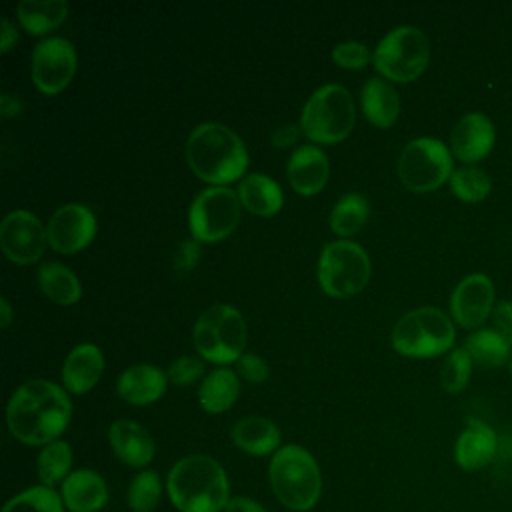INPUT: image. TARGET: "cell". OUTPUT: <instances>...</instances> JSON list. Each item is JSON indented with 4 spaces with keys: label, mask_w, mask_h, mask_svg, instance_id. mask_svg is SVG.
Returning a JSON list of instances; mask_svg holds the SVG:
<instances>
[{
    "label": "cell",
    "mask_w": 512,
    "mask_h": 512,
    "mask_svg": "<svg viewBox=\"0 0 512 512\" xmlns=\"http://www.w3.org/2000/svg\"><path fill=\"white\" fill-rule=\"evenodd\" d=\"M224 512H266V508L248 496H232L230 502L226 504Z\"/></svg>",
    "instance_id": "b9f144b4"
},
{
    "label": "cell",
    "mask_w": 512,
    "mask_h": 512,
    "mask_svg": "<svg viewBox=\"0 0 512 512\" xmlns=\"http://www.w3.org/2000/svg\"><path fill=\"white\" fill-rule=\"evenodd\" d=\"M362 112L368 122L378 128H390L400 114V98L390 82L384 78H368L360 92Z\"/></svg>",
    "instance_id": "cb8c5ba5"
},
{
    "label": "cell",
    "mask_w": 512,
    "mask_h": 512,
    "mask_svg": "<svg viewBox=\"0 0 512 512\" xmlns=\"http://www.w3.org/2000/svg\"><path fill=\"white\" fill-rule=\"evenodd\" d=\"M162 480L156 470H140L128 484L126 504L132 512H154L162 498Z\"/></svg>",
    "instance_id": "d6a6232c"
},
{
    "label": "cell",
    "mask_w": 512,
    "mask_h": 512,
    "mask_svg": "<svg viewBox=\"0 0 512 512\" xmlns=\"http://www.w3.org/2000/svg\"><path fill=\"white\" fill-rule=\"evenodd\" d=\"M186 160L190 170L204 182L226 186L238 180L248 168V152L240 136L220 124H198L186 140Z\"/></svg>",
    "instance_id": "3957f363"
},
{
    "label": "cell",
    "mask_w": 512,
    "mask_h": 512,
    "mask_svg": "<svg viewBox=\"0 0 512 512\" xmlns=\"http://www.w3.org/2000/svg\"><path fill=\"white\" fill-rule=\"evenodd\" d=\"M472 358L464 348H454L448 352V356L442 362L440 368V384L446 392L458 394L462 392L472 376Z\"/></svg>",
    "instance_id": "e575fe53"
},
{
    "label": "cell",
    "mask_w": 512,
    "mask_h": 512,
    "mask_svg": "<svg viewBox=\"0 0 512 512\" xmlns=\"http://www.w3.org/2000/svg\"><path fill=\"white\" fill-rule=\"evenodd\" d=\"M238 192L228 186L200 190L188 208V226L198 242H220L234 232L240 222Z\"/></svg>",
    "instance_id": "8fae6325"
},
{
    "label": "cell",
    "mask_w": 512,
    "mask_h": 512,
    "mask_svg": "<svg viewBox=\"0 0 512 512\" xmlns=\"http://www.w3.org/2000/svg\"><path fill=\"white\" fill-rule=\"evenodd\" d=\"M104 370V358L98 346L78 344L74 346L62 364V384L72 394H86L96 386Z\"/></svg>",
    "instance_id": "7402d4cb"
},
{
    "label": "cell",
    "mask_w": 512,
    "mask_h": 512,
    "mask_svg": "<svg viewBox=\"0 0 512 512\" xmlns=\"http://www.w3.org/2000/svg\"><path fill=\"white\" fill-rule=\"evenodd\" d=\"M72 448L66 440H54L42 446L36 458V472L44 486H62V482L72 474Z\"/></svg>",
    "instance_id": "f546056e"
},
{
    "label": "cell",
    "mask_w": 512,
    "mask_h": 512,
    "mask_svg": "<svg viewBox=\"0 0 512 512\" xmlns=\"http://www.w3.org/2000/svg\"><path fill=\"white\" fill-rule=\"evenodd\" d=\"M236 364H238V372L242 374V378L252 382V384L266 382L268 376H270L268 364L260 356L252 354V352H244Z\"/></svg>",
    "instance_id": "74e56055"
},
{
    "label": "cell",
    "mask_w": 512,
    "mask_h": 512,
    "mask_svg": "<svg viewBox=\"0 0 512 512\" xmlns=\"http://www.w3.org/2000/svg\"><path fill=\"white\" fill-rule=\"evenodd\" d=\"M46 244L44 224L28 210H12L0 224V248L14 264L26 266L40 260Z\"/></svg>",
    "instance_id": "4fadbf2b"
},
{
    "label": "cell",
    "mask_w": 512,
    "mask_h": 512,
    "mask_svg": "<svg viewBox=\"0 0 512 512\" xmlns=\"http://www.w3.org/2000/svg\"><path fill=\"white\" fill-rule=\"evenodd\" d=\"M238 198L242 206L256 216H272L282 208L284 196L280 186L266 174L254 172L240 180Z\"/></svg>",
    "instance_id": "d4e9b609"
},
{
    "label": "cell",
    "mask_w": 512,
    "mask_h": 512,
    "mask_svg": "<svg viewBox=\"0 0 512 512\" xmlns=\"http://www.w3.org/2000/svg\"><path fill=\"white\" fill-rule=\"evenodd\" d=\"M166 384H168V376L158 366L134 364L118 376L116 392L128 404L146 406L164 396Z\"/></svg>",
    "instance_id": "44dd1931"
},
{
    "label": "cell",
    "mask_w": 512,
    "mask_h": 512,
    "mask_svg": "<svg viewBox=\"0 0 512 512\" xmlns=\"http://www.w3.org/2000/svg\"><path fill=\"white\" fill-rule=\"evenodd\" d=\"M300 128L294 124H282L272 132V144L278 148H288L292 144H296L298 136H300Z\"/></svg>",
    "instance_id": "60d3db41"
},
{
    "label": "cell",
    "mask_w": 512,
    "mask_h": 512,
    "mask_svg": "<svg viewBox=\"0 0 512 512\" xmlns=\"http://www.w3.org/2000/svg\"><path fill=\"white\" fill-rule=\"evenodd\" d=\"M450 190L462 202H482L492 190L490 176L478 166H462L450 176Z\"/></svg>",
    "instance_id": "836d02e7"
},
{
    "label": "cell",
    "mask_w": 512,
    "mask_h": 512,
    "mask_svg": "<svg viewBox=\"0 0 512 512\" xmlns=\"http://www.w3.org/2000/svg\"><path fill=\"white\" fill-rule=\"evenodd\" d=\"M202 372H204L202 360H198L196 356H180L170 364L168 378L178 386H188L196 382L202 376Z\"/></svg>",
    "instance_id": "8d00e7d4"
},
{
    "label": "cell",
    "mask_w": 512,
    "mask_h": 512,
    "mask_svg": "<svg viewBox=\"0 0 512 512\" xmlns=\"http://www.w3.org/2000/svg\"><path fill=\"white\" fill-rule=\"evenodd\" d=\"M60 496L70 512H100L108 502V486L96 470L78 468L62 482Z\"/></svg>",
    "instance_id": "d6986e66"
},
{
    "label": "cell",
    "mask_w": 512,
    "mask_h": 512,
    "mask_svg": "<svg viewBox=\"0 0 512 512\" xmlns=\"http://www.w3.org/2000/svg\"><path fill=\"white\" fill-rule=\"evenodd\" d=\"M48 244L60 254L86 248L96 234V216L84 204H64L48 220Z\"/></svg>",
    "instance_id": "9a60e30c"
},
{
    "label": "cell",
    "mask_w": 512,
    "mask_h": 512,
    "mask_svg": "<svg viewBox=\"0 0 512 512\" xmlns=\"http://www.w3.org/2000/svg\"><path fill=\"white\" fill-rule=\"evenodd\" d=\"M498 454V436L482 420H468L454 444V460L466 472L486 468Z\"/></svg>",
    "instance_id": "e0dca14e"
},
{
    "label": "cell",
    "mask_w": 512,
    "mask_h": 512,
    "mask_svg": "<svg viewBox=\"0 0 512 512\" xmlns=\"http://www.w3.org/2000/svg\"><path fill=\"white\" fill-rule=\"evenodd\" d=\"M240 394V380L230 368L212 370L198 388V402L204 412L220 414L234 406Z\"/></svg>",
    "instance_id": "484cf974"
},
{
    "label": "cell",
    "mask_w": 512,
    "mask_h": 512,
    "mask_svg": "<svg viewBox=\"0 0 512 512\" xmlns=\"http://www.w3.org/2000/svg\"><path fill=\"white\" fill-rule=\"evenodd\" d=\"M230 438L234 446L250 456H268L278 452L280 430L278 426L264 416H244L232 430Z\"/></svg>",
    "instance_id": "603a6c76"
},
{
    "label": "cell",
    "mask_w": 512,
    "mask_h": 512,
    "mask_svg": "<svg viewBox=\"0 0 512 512\" xmlns=\"http://www.w3.org/2000/svg\"><path fill=\"white\" fill-rule=\"evenodd\" d=\"M64 510L66 506L62 502L60 492L44 484L30 486L14 494L2 506V512H64Z\"/></svg>",
    "instance_id": "1f68e13d"
},
{
    "label": "cell",
    "mask_w": 512,
    "mask_h": 512,
    "mask_svg": "<svg viewBox=\"0 0 512 512\" xmlns=\"http://www.w3.org/2000/svg\"><path fill=\"white\" fill-rule=\"evenodd\" d=\"M368 200L358 192L344 194L330 212V228L338 236L356 234L368 220Z\"/></svg>",
    "instance_id": "4dcf8cb0"
},
{
    "label": "cell",
    "mask_w": 512,
    "mask_h": 512,
    "mask_svg": "<svg viewBox=\"0 0 512 512\" xmlns=\"http://www.w3.org/2000/svg\"><path fill=\"white\" fill-rule=\"evenodd\" d=\"M494 310V284L482 274L474 272L462 278L450 296V316L466 330L480 328Z\"/></svg>",
    "instance_id": "5bb4252c"
},
{
    "label": "cell",
    "mask_w": 512,
    "mask_h": 512,
    "mask_svg": "<svg viewBox=\"0 0 512 512\" xmlns=\"http://www.w3.org/2000/svg\"><path fill=\"white\" fill-rule=\"evenodd\" d=\"M16 28H14V24L10 22V18H2V52L6 54L10 48H12V44L16 42Z\"/></svg>",
    "instance_id": "ee69618b"
},
{
    "label": "cell",
    "mask_w": 512,
    "mask_h": 512,
    "mask_svg": "<svg viewBox=\"0 0 512 512\" xmlns=\"http://www.w3.org/2000/svg\"><path fill=\"white\" fill-rule=\"evenodd\" d=\"M30 72L42 94L54 96L62 92L76 72V50L72 42L60 36L40 40L32 50Z\"/></svg>",
    "instance_id": "7c38bea8"
},
{
    "label": "cell",
    "mask_w": 512,
    "mask_h": 512,
    "mask_svg": "<svg viewBox=\"0 0 512 512\" xmlns=\"http://www.w3.org/2000/svg\"><path fill=\"white\" fill-rule=\"evenodd\" d=\"M20 110H22L20 100H18L14 94L4 92V94H2V116H4V118H14V116L20 114Z\"/></svg>",
    "instance_id": "7bdbcfd3"
},
{
    "label": "cell",
    "mask_w": 512,
    "mask_h": 512,
    "mask_svg": "<svg viewBox=\"0 0 512 512\" xmlns=\"http://www.w3.org/2000/svg\"><path fill=\"white\" fill-rule=\"evenodd\" d=\"M0 310H2V318H0V326L2 328H8V324L12 322V308H10V302L6 298L0 300Z\"/></svg>",
    "instance_id": "f6af8a7d"
},
{
    "label": "cell",
    "mask_w": 512,
    "mask_h": 512,
    "mask_svg": "<svg viewBox=\"0 0 512 512\" xmlns=\"http://www.w3.org/2000/svg\"><path fill=\"white\" fill-rule=\"evenodd\" d=\"M166 492L178 512H224L232 498L226 470L206 454L180 458L166 476Z\"/></svg>",
    "instance_id": "7a4b0ae2"
},
{
    "label": "cell",
    "mask_w": 512,
    "mask_h": 512,
    "mask_svg": "<svg viewBox=\"0 0 512 512\" xmlns=\"http://www.w3.org/2000/svg\"><path fill=\"white\" fill-rule=\"evenodd\" d=\"M398 178L410 192H432L452 176V152L438 138L410 140L398 156Z\"/></svg>",
    "instance_id": "30bf717a"
},
{
    "label": "cell",
    "mask_w": 512,
    "mask_h": 512,
    "mask_svg": "<svg viewBox=\"0 0 512 512\" xmlns=\"http://www.w3.org/2000/svg\"><path fill=\"white\" fill-rule=\"evenodd\" d=\"M332 60L342 68L360 70L370 62V52L362 42L348 40V42H340L332 48Z\"/></svg>",
    "instance_id": "d590c367"
},
{
    "label": "cell",
    "mask_w": 512,
    "mask_h": 512,
    "mask_svg": "<svg viewBox=\"0 0 512 512\" xmlns=\"http://www.w3.org/2000/svg\"><path fill=\"white\" fill-rule=\"evenodd\" d=\"M288 180L290 186L302 196H314L328 180L330 164L326 154L312 144L298 146L288 158Z\"/></svg>",
    "instance_id": "ffe728a7"
},
{
    "label": "cell",
    "mask_w": 512,
    "mask_h": 512,
    "mask_svg": "<svg viewBox=\"0 0 512 512\" xmlns=\"http://www.w3.org/2000/svg\"><path fill=\"white\" fill-rule=\"evenodd\" d=\"M38 286L48 300L60 306L76 304L82 296L78 276L60 262H46L38 268Z\"/></svg>",
    "instance_id": "83f0119b"
},
{
    "label": "cell",
    "mask_w": 512,
    "mask_h": 512,
    "mask_svg": "<svg viewBox=\"0 0 512 512\" xmlns=\"http://www.w3.org/2000/svg\"><path fill=\"white\" fill-rule=\"evenodd\" d=\"M268 482L276 500L294 512L312 510L322 496L320 466L314 456L298 444H286L272 454Z\"/></svg>",
    "instance_id": "277c9868"
},
{
    "label": "cell",
    "mask_w": 512,
    "mask_h": 512,
    "mask_svg": "<svg viewBox=\"0 0 512 512\" xmlns=\"http://www.w3.org/2000/svg\"><path fill=\"white\" fill-rule=\"evenodd\" d=\"M22 28L32 36H42L56 30L68 16L64 0H22L16 6Z\"/></svg>",
    "instance_id": "4316f807"
},
{
    "label": "cell",
    "mask_w": 512,
    "mask_h": 512,
    "mask_svg": "<svg viewBox=\"0 0 512 512\" xmlns=\"http://www.w3.org/2000/svg\"><path fill=\"white\" fill-rule=\"evenodd\" d=\"M496 144V130L492 120L482 112L464 114L450 132V152L464 164L484 160Z\"/></svg>",
    "instance_id": "2e32d148"
},
{
    "label": "cell",
    "mask_w": 512,
    "mask_h": 512,
    "mask_svg": "<svg viewBox=\"0 0 512 512\" xmlns=\"http://www.w3.org/2000/svg\"><path fill=\"white\" fill-rule=\"evenodd\" d=\"M372 60L386 80L412 82L428 66L430 42L420 28L398 26L378 42Z\"/></svg>",
    "instance_id": "ba28073f"
},
{
    "label": "cell",
    "mask_w": 512,
    "mask_h": 512,
    "mask_svg": "<svg viewBox=\"0 0 512 512\" xmlns=\"http://www.w3.org/2000/svg\"><path fill=\"white\" fill-rule=\"evenodd\" d=\"M480 368H500L512 360V346L492 328L472 332L462 346Z\"/></svg>",
    "instance_id": "f1b7e54d"
},
{
    "label": "cell",
    "mask_w": 512,
    "mask_h": 512,
    "mask_svg": "<svg viewBox=\"0 0 512 512\" xmlns=\"http://www.w3.org/2000/svg\"><path fill=\"white\" fill-rule=\"evenodd\" d=\"M354 120L352 94L340 84H324L306 100L300 130L316 144H336L350 134Z\"/></svg>",
    "instance_id": "8992f818"
},
{
    "label": "cell",
    "mask_w": 512,
    "mask_h": 512,
    "mask_svg": "<svg viewBox=\"0 0 512 512\" xmlns=\"http://www.w3.org/2000/svg\"><path fill=\"white\" fill-rule=\"evenodd\" d=\"M70 418L68 394L58 384L42 378L20 384L6 406L8 430L26 446H46L60 440Z\"/></svg>",
    "instance_id": "6da1fadb"
},
{
    "label": "cell",
    "mask_w": 512,
    "mask_h": 512,
    "mask_svg": "<svg viewBox=\"0 0 512 512\" xmlns=\"http://www.w3.org/2000/svg\"><path fill=\"white\" fill-rule=\"evenodd\" d=\"M198 254H200V246H198V240H184L176 252V258H174V266L182 272L190 270L196 266L198 262Z\"/></svg>",
    "instance_id": "ab89813d"
},
{
    "label": "cell",
    "mask_w": 512,
    "mask_h": 512,
    "mask_svg": "<svg viewBox=\"0 0 512 512\" xmlns=\"http://www.w3.org/2000/svg\"><path fill=\"white\" fill-rule=\"evenodd\" d=\"M510 374H512V360H510Z\"/></svg>",
    "instance_id": "bcb514c9"
},
{
    "label": "cell",
    "mask_w": 512,
    "mask_h": 512,
    "mask_svg": "<svg viewBox=\"0 0 512 512\" xmlns=\"http://www.w3.org/2000/svg\"><path fill=\"white\" fill-rule=\"evenodd\" d=\"M456 330L440 308L422 306L406 312L392 328V348L408 358H434L452 350Z\"/></svg>",
    "instance_id": "5b68a950"
},
{
    "label": "cell",
    "mask_w": 512,
    "mask_h": 512,
    "mask_svg": "<svg viewBox=\"0 0 512 512\" xmlns=\"http://www.w3.org/2000/svg\"><path fill=\"white\" fill-rule=\"evenodd\" d=\"M192 342L196 352L208 362H238L246 346L244 316L230 304H214L198 316Z\"/></svg>",
    "instance_id": "52a82bcc"
},
{
    "label": "cell",
    "mask_w": 512,
    "mask_h": 512,
    "mask_svg": "<svg viewBox=\"0 0 512 512\" xmlns=\"http://www.w3.org/2000/svg\"><path fill=\"white\" fill-rule=\"evenodd\" d=\"M492 330L512 346V300H502L492 310Z\"/></svg>",
    "instance_id": "f35d334b"
},
{
    "label": "cell",
    "mask_w": 512,
    "mask_h": 512,
    "mask_svg": "<svg viewBox=\"0 0 512 512\" xmlns=\"http://www.w3.org/2000/svg\"><path fill=\"white\" fill-rule=\"evenodd\" d=\"M108 444L114 456L132 468H146L156 452L150 432L134 420H116L108 428Z\"/></svg>",
    "instance_id": "ac0fdd59"
},
{
    "label": "cell",
    "mask_w": 512,
    "mask_h": 512,
    "mask_svg": "<svg viewBox=\"0 0 512 512\" xmlns=\"http://www.w3.org/2000/svg\"><path fill=\"white\" fill-rule=\"evenodd\" d=\"M366 250L350 240L328 242L318 260V284L332 298H350L370 280Z\"/></svg>",
    "instance_id": "9c48e42d"
}]
</instances>
